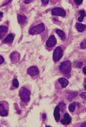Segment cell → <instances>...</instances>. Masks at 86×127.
Wrapping results in <instances>:
<instances>
[{
  "mask_svg": "<svg viewBox=\"0 0 86 127\" xmlns=\"http://www.w3.org/2000/svg\"><path fill=\"white\" fill-rule=\"evenodd\" d=\"M44 24L42 23L33 27L29 29V34L30 35H35L41 33L45 30Z\"/></svg>",
  "mask_w": 86,
  "mask_h": 127,
  "instance_id": "cell-3",
  "label": "cell"
},
{
  "mask_svg": "<svg viewBox=\"0 0 86 127\" xmlns=\"http://www.w3.org/2000/svg\"><path fill=\"white\" fill-rule=\"evenodd\" d=\"M86 27V25L80 23H77L75 25L76 29L78 32H83L85 30Z\"/></svg>",
  "mask_w": 86,
  "mask_h": 127,
  "instance_id": "cell-16",
  "label": "cell"
},
{
  "mask_svg": "<svg viewBox=\"0 0 86 127\" xmlns=\"http://www.w3.org/2000/svg\"><path fill=\"white\" fill-rule=\"evenodd\" d=\"M81 97L82 98L86 99V93L85 92H83L81 94Z\"/></svg>",
  "mask_w": 86,
  "mask_h": 127,
  "instance_id": "cell-28",
  "label": "cell"
},
{
  "mask_svg": "<svg viewBox=\"0 0 86 127\" xmlns=\"http://www.w3.org/2000/svg\"><path fill=\"white\" fill-rule=\"evenodd\" d=\"M74 64L75 67L78 68H81L83 65V64L81 62L78 61H75Z\"/></svg>",
  "mask_w": 86,
  "mask_h": 127,
  "instance_id": "cell-22",
  "label": "cell"
},
{
  "mask_svg": "<svg viewBox=\"0 0 86 127\" xmlns=\"http://www.w3.org/2000/svg\"><path fill=\"white\" fill-rule=\"evenodd\" d=\"M31 92L26 87H21L19 91V96L21 101L28 102L30 100Z\"/></svg>",
  "mask_w": 86,
  "mask_h": 127,
  "instance_id": "cell-1",
  "label": "cell"
},
{
  "mask_svg": "<svg viewBox=\"0 0 86 127\" xmlns=\"http://www.w3.org/2000/svg\"><path fill=\"white\" fill-rule=\"evenodd\" d=\"M51 13L53 16L61 17L65 16L66 14V12L63 9L59 7L53 9L51 11Z\"/></svg>",
  "mask_w": 86,
  "mask_h": 127,
  "instance_id": "cell-6",
  "label": "cell"
},
{
  "mask_svg": "<svg viewBox=\"0 0 86 127\" xmlns=\"http://www.w3.org/2000/svg\"><path fill=\"white\" fill-rule=\"evenodd\" d=\"M86 122H85L81 125V127H86Z\"/></svg>",
  "mask_w": 86,
  "mask_h": 127,
  "instance_id": "cell-32",
  "label": "cell"
},
{
  "mask_svg": "<svg viewBox=\"0 0 86 127\" xmlns=\"http://www.w3.org/2000/svg\"><path fill=\"white\" fill-rule=\"evenodd\" d=\"M43 118L44 119H46V114H44L43 115Z\"/></svg>",
  "mask_w": 86,
  "mask_h": 127,
  "instance_id": "cell-33",
  "label": "cell"
},
{
  "mask_svg": "<svg viewBox=\"0 0 86 127\" xmlns=\"http://www.w3.org/2000/svg\"><path fill=\"white\" fill-rule=\"evenodd\" d=\"M14 39V35L13 34H9L4 40V42L7 43H12Z\"/></svg>",
  "mask_w": 86,
  "mask_h": 127,
  "instance_id": "cell-15",
  "label": "cell"
},
{
  "mask_svg": "<svg viewBox=\"0 0 86 127\" xmlns=\"http://www.w3.org/2000/svg\"><path fill=\"white\" fill-rule=\"evenodd\" d=\"M59 106L60 107V108L61 109V110H63L64 108L65 107V106H66V105L64 103H60L59 104Z\"/></svg>",
  "mask_w": 86,
  "mask_h": 127,
  "instance_id": "cell-25",
  "label": "cell"
},
{
  "mask_svg": "<svg viewBox=\"0 0 86 127\" xmlns=\"http://www.w3.org/2000/svg\"><path fill=\"white\" fill-rule=\"evenodd\" d=\"M64 118L61 119L60 122L64 125H67L70 123L71 122V119L69 114L65 113L64 115Z\"/></svg>",
  "mask_w": 86,
  "mask_h": 127,
  "instance_id": "cell-11",
  "label": "cell"
},
{
  "mask_svg": "<svg viewBox=\"0 0 86 127\" xmlns=\"http://www.w3.org/2000/svg\"><path fill=\"white\" fill-rule=\"evenodd\" d=\"M60 109L58 106H56L55 108L54 116L55 119L56 121L58 122L59 121L60 117Z\"/></svg>",
  "mask_w": 86,
  "mask_h": 127,
  "instance_id": "cell-13",
  "label": "cell"
},
{
  "mask_svg": "<svg viewBox=\"0 0 86 127\" xmlns=\"http://www.w3.org/2000/svg\"><path fill=\"white\" fill-rule=\"evenodd\" d=\"M56 32L62 40H66V34L63 31L60 29H57L56 30Z\"/></svg>",
  "mask_w": 86,
  "mask_h": 127,
  "instance_id": "cell-18",
  "label": "cell"
},
{
  "mask_svg": "<svg viewBox=\"0 0 86 127\" xmlns=\"http://www.w3.org/2000/svg\"><path fill=\"white\" fill-rule=\"evenodd\" d=\"M83 72L85 75H86V66L84 67L83 69Z\"/></svg>",
  "mask_w": 86,
  "mask_h": 127,
  "instance_id": "cell-31",
  "label": "cell"
},
{
  "mask_svg": "<svg viewBox=\"0 0 86 127\" xmlns=\"http://www.w3.org/2000/svg\"><path fill=\"white\" fill-rule=\"evenodd\" d=\"M5 60V59L3 57L0 55V64L3 63L4 62Z\"/></svg>",
  "mask_w": 86,
  "mask_h": 127,
  "instance_id": "cell-27",
  "label": "cell"
},
{
  "mask_svg": "<svg viewBox=\"0 0 86 127\" xmlns=\"http://www.w3.org/2000/svg\"><path fill=\"white\" fill-rule=\"evenodd\" d=\"M8 30L7 26L4 25L0 26V39L3 38L7 34Z\"/></svg>",
  "mask_w": 86,
  "mask_h": 127,
  "instance_id": "cell-10",
  "label": "cell"
},
{
  "mask_svg": "<svg viewBox=\"0 0 86 127\" xmlns=\"http://www.w3.org/2000/svg\"><path fill=\"white\" fill-rule=\"evenodd\" d=\"M13 85L14 87L17 88L19 87V83L18 80L14 78L13 81L12 82Z\"/></svg>",
  "mask_w": 86,
  "mask_h": 127,
  "instance_id": "cell-21",
  "label": "cell"
},
{
  "mask_svg": "<svg viewBox=\"0 0 86 127\" xmlns=\"http://www.w3.org/2000/svg\"><path fill=\"white\" fill-rule=\"evenodd\" d=\"M63 51L60 47H57L53 54V59L54 62L58 61L61 59L63 56Z\"/></svg>",
  "mask_w": 86,
  "mask_h": 127,
  "instance_id": "cell-5",
  "label": "cell"
},
{
  "mask_svg": "<svg viewBox=\"0 0 86 127\" xmlns=\"http://www.w3.org/2000/svg\"><path fill=\"white\" fill-rule=\"evenodd\" d=\"M10 57L11 61L14 62H18L20 58V54L17 52H13L10 54Z\"/></svg>",
  "mask_w": 86,
  "mask_h": 127,
  "instance_id": "cell-9",
  "label": "cell"
},
{
  "mask_svg": "<svg viewBox=\"0 0 86 127\" xmlns=\"http://www.w3.org/2000/svg\"><path fill=\"white\" fill-rule=\"evenodd\" d=\"M60 69L64 75H67L70 73L72 69V63L70 60L62 62L60 66Z\"/></svg>",
  "mask_w": 86,
  "mask_h": 127,
  "instance_id": "cell-2",
  "label": "cell"
},
{
  "mask_svg": "<svg viewBox=\"0 0 86 127\" xmlns=\"http://www.w3.org/2000/svg\"><path fill=\"white\" fill-rule=\"evenodd\" d=\"M74 1L76 4L78 5H81L83 1L82 0H75Z\"/></svg>",
  "mask_w": 86,
  "mask_h": 127,
  "instance_id": "cell-24",
  "label": "cell"
},
{
  "mask_svg": "<svg viewBox=\"0 0 86 127\" xmlns=\"http://www.w3.org/2000/svg\"><path fill=\"white\" fill-rule=\"evenodd\" d=\"M59 82L61 85L62 87L65 88L67 86L69 83V82L65 78H60L58 80Z\"/></svg>",
  "mask_w": 86,
  "mask_h": 127,
  "instance_id": "cell-17",
  "label": "cell"
},
{
  "mask_svg": "<svg viewBox=\"0 0 86 127\" xmlns=\"http://www.w3.org/2000/svg\"><path fill=\"white\" fill-rule=\"evenodd\" d=\"M33 0H25L24 1V3L26 4H28L29 3H30L31 2H32L33 1Z\"/></svg>",
  "mask_w": 86,
  "mask_h": 127,
  "instance_id": "cell-30",
  "label": "cell"
},
{
  "mask_svg": "<svg viewBox=\"0 0 86 127\" xmlns=\"http://www.w3.org/2000/svg\"><path fill=\"white\" fill-rule=\"evenodd\" d=\"M3 17V13L0 12V22L1 21Z\"/></svg>",
  "mask_w": 86,
  "mask_h": 127,
  "instance_id": "cell-29",
  "label": "cell"
},
{
  "mask_svg": "<svg viewBox=\"0 0 86 127\" xmlns=\"http://www.w3.org/2000/svg\"><path fill=\"white\" fill-rule=\"evenodd\" d=\"M42 3L44 5H47L49 2V0H41Z\"/></svg>",
  "mask_w": 86,
  "mask_h": 127,
  "instance_id": "cell-26",
  "label": "cell"
},
{
  "mask_svg": "<svg viewBox=\"0 0 86 127\" xmlns=\"http://www.w3.org/2000/svg\"><path fill=\"white\" fill-rule=\"evenodd\" d=\"M9 105L7 101H3L0 102V116H7L8 115Z\"/></svg>",
  "mask_w": 86,
  "mask_h": 127,
  "instance_id": "cell-4",
  "label": "cell"
},
{
  "mask_svg": "<svg viewBox=\"0 0 86 127\" xmlns=\"http://www.w3.org/2000/svg\"><path fill=\"white\" fill-rule=\"evenodd\" d=\"M27 72L29 75L32 76L38 75L40 72L38 68L36 66H32L29 67Z\"/></svg>",
  "mask_w": 86,
  "mask_h": 127,
  "instance_id": "cell-8",
  "label": "cell"
},
{
  "mask_svg": "<svg viewBox=\"0 0 86 127\" xmlns=\"http://www.w3.org/2000/svg\"><path fill=\"white\" fill-rule=\"evenodd\" d=\"M17 18L19 23L21 25H24L26 24L27 19L26 16L18 14L17 15Z\"/></svg>",
  "mask_w": 86,
  "mask_h": 127,
  "instance_id": "cell-12",
  "label": "cell"
},
{
  "mask_svg": "<svg viewBox=\"0 0 86 127\" xmlns=\"http://www.w3.org/2000/svg\"><path fill=\"white\" fill-rule=\"evenodd\" d=\"M78 95L77 92L73 91H70L68 92L67 99L69 101H71L74 98L77 96Z\"/></svg>",
  "mask_w": 86,
  "mask_h": 127,
  "instance_id": "cell-14",
  "label": "cell"
},
{
  "mask_svg": "<svg viewBox=\"0 0 86 127\" xmlns=\"http://www.w3.org/2000/svg\"><path fill=\"white\" fill-rule=\"evenodd\" d=\"M75 102H74L69 105V109L70 112H73L75 111Z\"/></svg>",
  "mask_w": 86,
  "mask_h": 127,
  "instance_id": "cell-20",
  "label": "cell"
},
{
  "mask_svg": "<svg viewBox=\"0 0 86 127\" xmlns=\"http://www.w3.org/2000/svg\"><path fill=\"white\" fill-rule=\"evenodd\" d=\"M81 48L82 49H85L86 48V40L85 39L81 43L80 45Z\"/></svg>",
  "mask_w": 86,
  "mask_h": 127,
  "instance_id": "cell-23",
  "label": "cell"
},
{
  "mask_svg": "<svg viewBox=\"0 0 86 127\" xmlns=\"http://www.w3.org/2000/svg\"><path fill=\"white\" fill-rule=\"evenodd\" d=\"M79 13L80 16L78 18V20L79 22H82L84 17L86 16V13L85 11L81 10L79 12Z\"/></svg>",
  "mask_w": 86,
  "mask_h": 127,
  "instance_id": "cell-19",
  "label": "cell"
},
{
  "mask_svg": "<svg viewBox=\"0 0 86 127\" xmlns=\"http://www.w3.org/2000/svg\"><path fill=\"white\" fill-rule=\"evenodd\" d=\"M57 40L53 35L51 36L46 43V46L48 48H52L55 45Z\"/></svg>",
  "mask_w": 86,
  "mask_h": 127,
  "instance_id": "cell-7",
  "label": "cell"
}]
</instances>
